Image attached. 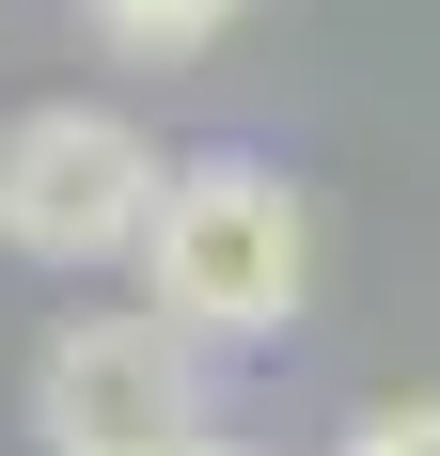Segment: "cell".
Segmentation results:
<instances>
[{"mask_svg": "<svg viewBox=\"0 0 440 456\" xmlns=\"http://www.w3.org/2000/svg\"><path fill=\"white\" fill-rule=\"evenodd\" d=\"M32 441L47 456H174L205 441V346L158 315H63L32 362Z\"/></svg>", "mask_w": 440, "mask_h": 456, "instance_id": "3", "label": "cell"}, {"mask_svg": "<svg viewBox=\"0 0 440 456\" xmlns=\"http://www.w3.org/2000/svg\"><path fill=\"white\" fill-rule=\"evenodd\" d=\"M79 16L126 47V63H189V47H220L236 16H252V0H79Z\"/></svg>", "mask_w": 440, "mask_h": 456, "instance_id": "4", "label": "cell"}, {"mask_svg": "<svg viewBox=\"0 0 440 456\" xmlns=\"http://www.w3.org/2000/svg\"><path fill=\"white\" fill-rule=\"evenodd\" d=\"M346 456H440V394H394V410H362Z\"/></svg>", "mask_w": 440, "mask_h": 456, "instance_id": "5", "label": "cell"}, {"mask_svg": "<svg viewBox=\"0 0 440 456\" xmlns=\"http://www.w3.org/2000/svg\"><path fill=\"white\" fill-rule=\"evenodd\" d=\"M158 174H174V158H158L126 110L47 94V110L0 126V236H16L32 268H110V252H142V221H158Z\"/></svg>", "mask_w": 440, "mask_h": 456, "instance_id": "2", "label": "cell"}, {"mask_svg": "<svg viewBox=\"0 0 440 456\" xmlns=\"http://www.w3.org/2000/svg\"><path fill=\"white\" fill-rule=\"evenodd\" d=\"M174 456H236V441H174Z\"/></svg>", "mask_w": 440, "mask_h": 456, "instance_id": "6", "label": "cell"}, {"mask_svg": "<svg viewBox=\"0 0 440 456\" xmlns=\"http://www.w3.org/2000/svg\"><path fill=\"white\" fill-rule=\"evenodd\" d=\"M299 283H314V221H299V189L267 174L252 142L158 174V221H142V315L158 330H189V346H267V330L299 315Z\"/></svg>", "mask_w": 440, "mask_h": 456, "instance_id": "1", "label": "cell"}]
</instances>
